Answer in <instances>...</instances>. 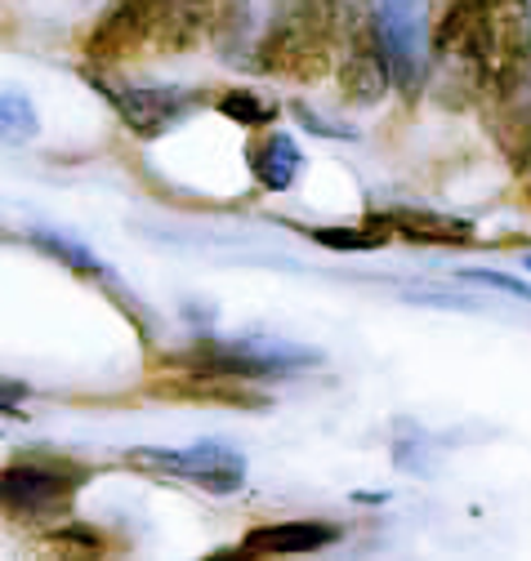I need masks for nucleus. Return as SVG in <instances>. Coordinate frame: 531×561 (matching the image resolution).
<instances>
[{"instance_id":"423d86ee","label":"nucleus","mask_w":531,"mask_h":561,"mask_svg":"<svg viewBox=\"0 0 531 561\" xmlns=\"http://www.w3.org/2000/svg\"><path fill=\"white\" fill-rule=\"evenodd\" d=\"M313 362H317L313 353L291 347V343H278V339H196L179 357V366L215 370V375H233V379H250V383L304 370Z\"/></svg>"},{"instance_id":"0eeeda50","label":"nucleus","mask_w":531,"mask_h":561,"mask_svg":"<svg viewBox=\"0 0 531 561\" xmlns=\"http://www.w3.org/2000/svg\"><path fill=\"white\" fill-rule=\"evenodd\" d=\"M81 468L68 459H23L5 468V513L19 522H58L81 490Z\"/></svg>"},{"instance_id":"f257e3e1","label":"nucleus","mask_w":531,"mask_h":561,"mask_svg":"<svg viewBox=\"0 0 531 561\" xmlns=\"http://www.w3.org/2000/svg\"><path fill=\"white\" fill-rule=\"evenodd\" d=\"M433 54L460 67L487 99L522 94L531 67V0H451L433 27Z\"/></svg>"},{"instance_id":"39448f33","label":"nucleus","mask_w":531,"mask_h":561,"mask_svg":"<svg viewBox=\"0 0 531 561\" xmlns=\"http://www.w3.org/2000/svg\"><path fill=\"white\" fill-rule=\"evenodd\" d=\"M375 36L388 58L393 90L416 94L425 85L429 58H433V23H429V0H375Z\"/></svg>"},{"instance_id":"f03ea898","label":"nucleus","mask_w":531,"mask_h":561,"mask_svg":"<svg viewBox=\"0 0 531 561\" xmlns=\"http://www.w3.org/2000/svg\"><path fill=\"white\" fill-rule=\"evenodd\" d=\"M192 32L183 23V0H112L94 32L86 36L90 67H116L152 49H183Z\"/></svg>"},{"instance_id":"a211bd4d","label":"nucleus","mask_w":531,"mask_h":561,"mask_svg":"<svg viewBox=\"0 0 531 561\" xmlns=\"http://www.w3.org/2000/svg\"><path fill=\"white\" fill-rule=\"evenodd\" d=\"M460 276H464V280H478V286H492V290H505V295H513V299H522V304H531V286H527V280H518V276H505V272H492V267H464Z\"/></svg>"},{"instance_id":"6e6552de","label":"nucleus","mask_w":531,"mask_h":561,"mask_svg":"<svg viewBox=\"0 0 531 561\" xmlns=\"http://www.w3.org/2000/svg\"><path fill=\"white\" fill-rule=\"evenodd\" d=\"M129 468L139 472H157V477H179L211 490V495H233L246 485V455L224 446V442H196L183 450H157V446H139L125 455Z\"/></svg>"},{"instance_id":"4468645a","label":"nucleus","mask_w":531,"mask_h":561,"mask_svg":"<svg viewBox=\"0 0 531 561\" xmlns=\"http://www.w3.org/2000/svg\"><path fill=\"white\" fill-rule=\"evenodd\" d=\"M27 241H32L41 254L58 259L68 272L86 276V280H112V267H108L90 245H81V241H72V237H58V232H27Z\"/></svg>"},{"instance_id":"6ab92c4d","label":"nucleus","mask_w":531,"mask_h":561,"mask_svg":"<svg viewBox=\"0 0 531 561\" xmlns=\"http://www.w3.org/2000/svg\"><path fill=\"white\" fill-rule=\"evenodd\" d=\"M291 112H295V121L300 125H308L313 134H321V138H353V129H344V125H336V121H321L308 103H291Z\"/></svg>"},{"instance_id":"ddd939ff","label":"nucleus","mask_w":531,"mask_h":561,"mask_svg":"<svg viewBox=\"0 0 531 561\" xmlns=\"http://www.w3.org/2000/svg\"><path fill=\"white\" fill-rule=\"evenodd\" d=\"M380 228H388L403 241H420V245H470L478 237V228L470 219L455 215H438V209H384V215H371Z\"/></svg>"},{"instance_id":"9b49d317","label":"nucleus","mask_w":531,"mask_h":561,"mask_svg":"<svg viewBox=\"0 0 531 561\" xmlns=\"http://www.w3.org/2000/svg\"><path fill=\"white\" fill-rule=\"evenodd\" d=\"M152 392L161 397H179V401H211V405H237V410H263L269 397H263L250 379H233V375H215V370H192L183 366V375L152 383Z\"/></svg>"},{"instance_id":"f3484780","label":"nucleus","mask_w":531,"mask_h":561,"mask_svg":"<svg viewBox=\"0 0 531 561\" xmlns=\"http://www.w3.org/2000/svg\"><path fill=\"white\" fill-rule=\"evenodd\" d=\"M0 125H5V144H32V138L41 134V116H36V107L23 90L0 94Z\"/></svg>"},{"instance_id":"f8f14e48","label":"nucleus","mask_w":531,"mask_h":561,"mask_svg":"<svg viewBox=\"0 0 531 561\" xmlns=\"http://www.w3.org/2000/svg\"><path fill=\"white\" fill-rule=\"evenodd\" d=\"M246 165L263 192H291L304 170V152L286 129H259L246 144Z\"/></svg>"},{"instance_id":"9d476101","label":"nucleus","mask_w":531,"mask_h":561,"mask_svg":"<svg viewBox=\"0 0 531 561\" xmlns=\"http://www.w3.org/2000/svg\"><path fill=\"white\" fill-rule=\"evenodd\" d=\"M340 539L336 522H269L241 535L237 548H224L215 557H304V552H321Z\"/></svg>"},{"instance_id":"20e7f679","label":"nucleus","mask_w":531,"mask_h":561,"mask_svg":"<svg viewBox=\"0 0 531 561\" xmlns=\"http://www.w3.org/2000/svg\"><path fill=\"white\" fill-rule=\"evenodd\" d=\"M86 85L108 99V107L121 116V125L139 138H161L174 125H183L202 107V90L188 85H148V81H121L103 67H86Z\"/></svg>"},{"instance_id":"2eb2a0df","label":"nucleus","mask_w":531,"mask_h":561,"mask_svg":"<svg viewBox=\"0 0 531 561\" xmlns=\"http://www.w3.org/2000/svg\"><path fill=\"white\" fill-rule=\"evenodd\" d=\"M308 241L326 245V250H344V254H366V250H384L393 241L388 228H380L375 219L366 228H304Z\"/></svg>"},{"instance_id":"412c9836","label":"nucleus","mask_w":531,"mask_h":561,"mask_svg":"<svg viewBox=\"0 0 531 561\" xmlns=\"http://www.w3.org/2000/svg\"><path fill=\"white\" fill-rule=\"evenodd\" d=\"M344 5H349V0H330V10H336V14H340V10H344Z\"/></svg>"},{"instance_id":"4be33fe9","label":"nucleus","mask_w":531,"mask_h":561,"mask_svg":"<svg viewBox=\"0 0 531 561\" xmlns=\"http://www.w3.org/2000/svg\"><path fill=\"white\" fill-rule=\"evenodd\" d=\"M527 272H531V259H527Z\"/></svg>"},{"instance_id":"7ed1b4c3","label":"nucleus","mask_w":531,"mask_h":561,"mask_svg":"<svg viewBox=\"0 0 531 561\" xmlns=\"http://www.w3.org/2000/svg\"><path fill=\"white\" fill-rule=\"evenodd\" d=\"M340 14L330 10V0H291V10L269 23L255 41V67L269 77H291V81H317L330 67V23Z\"/></svg>"},{"instance_id":"dca6fc26","label":"nucleus","mask_w":531,"mask_h":561,"mask_svg":"<svg viewBox=\"0 0 531 561\" xmlns=\"http://www.w3.org/2000/svg\"><path fill=\"white\" fill-rule=\"evenodd\" d=\"M228 121H237L241 129H269L273 121H278V103L273 99H263V94H255V90H228V94H219V103H215Z\"/></svg>"},{"instance_id":"1a4fd4ad","label":"nucleus","mask_w":531,"mask_h":561,"mask_svg":"<svg viewBox=\"0 0 531 561\" xmlns=\"http://www.w3.org/2000/svg\"><path fill=\"white\" fill-rule=\"evenodd\" d=\"M388 85H393V72H388L384 49H380V36H375V19L349 14V36H344V58H340L344 99L358 107H375Z\"/></svg>"},{"instance_id":"aec40b11","label":"nucleus","mask_w":531,"mask_h":561,"mask_svg":"<svg viewBox=\"0 0 531 561\" xmlns=\"http://www.w3.org/2000/svg\"><path fill=\"white\" fill-rule=\"evenodd\" d=\"M522 179H527V201H531V152H527V165H522Z\"/></svg>"}]
</instances>
